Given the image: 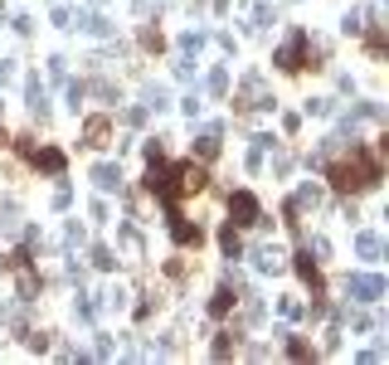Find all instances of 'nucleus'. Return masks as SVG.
I'll use <instances>...</instances> for the list:
<instances>
[{"instance_id": "nucleus-2", "label": "nucleus", "mask_w": 389, "mask_h": 365, "mask_svg": "<svg viewBox=\"0 0 389 365\" xmlns=\"http://www.w3.org/2000/svg\"><path fill=\"white\" fill-rule=\"evenodd\" d=\"M234 210L244 215L239 224H258V200H253V195H234Z\"/></svg>"}, {"instance_id": "nucleus-1", "label": "nucleus", "mask_w": 389, "mask_h": 365, "mask_svg": "<svg viewBox=\"0 0 389 365\" xmlns=\"http://www.w3.org/2000/svg\"><path fill=\"white\" fill-rule=\"evenodd\" d=\"M374 180H379V156L365 151V146H355V156L345 166H331V186L336 190H365Z\"/></svg>"}, {"instance_id": "nucleus-3", "label": "nucleus", "mask_w": 389, "mask_h": 365, "mask_svg": "<svg viewBox=\"0 0 389 365\" xmlns=\"http://www.w3.org/2000/svg\"><path fill=\"white\" fill-rule=\"evenodd\" d=\"M102 136H107V122H102V117H93V122H88V141H93V146H102Z\"/></svg>"}]
</instances>
